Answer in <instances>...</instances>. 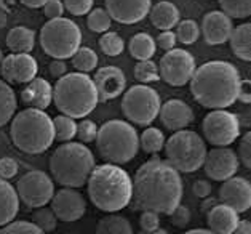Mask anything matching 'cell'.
<instances>
[{"mask_svg":"<svg viewBox=\"0 0 251 234\" xmlns=\"http://www.w3.org/2000/svg\"><path fill=\"white\" fill-rule=\"evenodd\" d=\"M182 180L173 165L154 157L144 162L133 178V210L168 215L181 204Z\"/></svg>","mask_w":251,"mask_h":234,"instance_id":"1","label":"cell"},{"mask_svg":"<svg viewBox=\"0 0 251 234\" xmlns=\"http://www.w3.org/2000/svg\"><path fill=\"white\" fill-rule=\"evenodd\" d=\"M240 81V72L234 64L229 61L213 59L195 67L189 82L192 96L203 108L227 109L237 101Z\"/></svg>","mask_w":251,"mask_h":234,"instance_id":"2","label":"cell"},{"mask_svg":"<svg viewBox=\"0 0 251 234\" xmlns=\"http://www.w3.org/2000/svg\"><path fill=\"white\" fill-rule=\"evenodd\" d=\"M88 196L96 208L102 212H119L130 205L133 180L120 165H95L87 180Z\"/></svg>","mask_w":251,"mask_h":234,"instance_id":"3","label":"cell"},{"mask_svg":"<svg viewBox=\"0 0 251 234\" xmlns=\"http://www.w3.org/2000/svg\"><path fill=\"white\" fill-rule=\"evenodd\" d=\"M53 103L61 114L72 119H85L96 109L100 98L88 74L67 72L53 87Z\"/></svg>","mask_w":251,"mask_h":234,"instance_id":"4","label":"cell"},{"mask_svg":"<svg viewBox=\"0 0 251 234\" xmlns=\"http://www.w3.org/2000/svg\"><path fill=\"white\" fill-rule=\"evenodd\" d=\"M95 169V156L83 143L66 141L58 146L50 157L53 180L66 188H82Z\"/></svg>","mask_w":251,"mask_h":234,"instance_id":"5","label":"cell"},{"mask_svg":"<svg viewBox=\"0 0 251 234\" xmlns=\"http://www.w3.org/2000/svg\"><path fill=\"white\" fill-rule=\"evenodd\" d=\"M13 145L26 154H42L53 145V120L45 111L27 108L13 116L10 127Z\"/></svg>","mask_w":251,"mask_h":234,"instance_id":"6","label":"cell"},{"mask_svg":"<svg viewBox=\"0 0 251 234\" xmlns=\"http://www.w3.org/2000/svg\"><path fill=\"white\" fill-rule=\"evenodd\" d=\"M96 147L107 164L124 165L133 161L139 151V135L125 120H107L98 128Z\"/></svg>","mask_w":251,"mask_h":234,"instance_id":"7","label":"cell"},{"mask_svg":"<svg viewBox=\"0 0 251 234\" xmlns=\"http://www.w3.org/2000/svg\"><path fill=\"white\" fill-rule=\"evenodd\" d=\"M165 154L167 162L182 174H192L203 165L206 156L205 141L200 138L197 132L192 130H177L168 140H165Z\"/></svg>","mask_w":251,"mask_h":234,"instance_id":"8","label":"cell"},{"mask_svg":"<svg viewBox=\"0 0 251 234\" xmlns=\"http://www.w3.org/2000/svg\"><path fill=\"white\" fill-rule=\"evenodd\" d=\"M82 44V30L69 18L50 20L40 30V47L54 59L72 58Z\"/></svg>","mask_w":251,"mask_h":234,"instance_id":"9","label":"cell"},{"mask_svg":"<svg viewBox=\"0 0 251 234\" xmlns=\"http://www.w3.org/2000/svg\"><path fill=\"white\" fill-rule=\"evenodd\" d=\"M162 101L158 93L149 85H133L125 91L122 100L124 116L133 124L141 127H149L157 119Z\"/></svg>","mask_w":251,"mask_h":234,"instance_id":"10","label":"cell"},{"mask_svg":"<svg viewBox=\"0 0 251 234\" xmlns=\"http://www.w3.org/2000/svg\"><path fill=\"white\" fill-rule=\"evenodd\" d=\"M203 137L208 143L221 147L229 146L238 140L242 130V124L238 116L227 109H213L203 119Z\"/></svg>","mask_w":251,"mask_h":234,"instance_id":"11","label":"cell"},{"mask_svg":"<svg viewBox=\"0 0 251 234\" xmlns=\"http://www.w3.org/2000/svg\"><path fill=\"white\" fill-rule=\"evenodd\" d=\"M16 194L24 205L39 208L47 205L54 194L53 180L42 170H30L16 183Z\"/></svg>","mask_w":251,"mask_h":234,"instance_id":"12","label":"cell"},{"mask_svg":"<svg viewBox=\"0 0 251 234\" xmlns=\"http://www.w3.org/2000/svg\"><path fill=\"white\" fill-rule=\"evenodd\" d=\"M158 66L160 79L171 87H182L195 72V58L182 48H171L163 55Z\"/></svg>","mask_w":251,"mask_h":234,"instance_id":"13","label":"cell"},{"mask_svg":"<svg viewBox=\"0 0 251 234\" xmlns=\"http://www.w3.org/2000/svg\"><path fill=\"white\" fill-rule=\"evenodd\" d=\"M37 72V59L30 53H10L0 63V76L7 84H29Z\"/></svg>","mask_w":251,"mask_h":234,"instance_id":"14","label":"cell"},{"mask_svg":"<svg viewBox=\"0 0 251 234\" xmlns=\"http://www.w3.org/2000/svg\"><path fill=\"white\" fill-rule=\"evenodd\" d=\"M238 164L240 162H238L235 151L227 146H221L206 152L201 167L205 169L206 176L211 178L213 181H226L237 174Z\"/></svg>","mask_w":251,"mask_h":234,"instance_id":"15","label":"cell"},{"mask_svg":"<svg viewBox=\"0 0 251 234\" xmlns=\"http://www.w3.org/2000/svg\"><path fill=\"white\" fill-rule=\"evenodd\" d=\"M51 210L61 221H77L87 212L85 198L74 188H63L51 198Z\"/></svg>","mask_w":251,"mask_h":234,"instance_id":"16","label":"cell"},{"mask_svg":"<svg viewBox=\"0 0 251 234\" xmlns=\"http://www.w3.org/2000/svg\"><path fill=\"white\" fill-rule=\"evenodd\" d=\"M221 204L232 207L237 213H245L251 207V184L245 176H230L219 188Z\"/></svg>","mask_w":251,"mask_h":234,"instance_id":"17","label":"cell"},{"mask_svg":"<svg viewBox=\"0 0 251 234\" xmlns=\"http://www.w3.org/2000/svg\"><path fill=\"white\" fill-rule=\"evenodd\" d=\"M152 0H106L111 20L120 24H136L149 15Z\"/></svg>","mask_w":251,"mask_h":234,"instance_id":"18","label":"cell"},{"mask_svg":"<svg viewBox=\"0 0 251 234\" xmlns=\"http://www.w3.org/2000/svg\"><path fill=\"white\" fill-rule=\"evenodd\" d=\"M98 90L100 101H109L119 98L126 88V79L124 71L117 66H104L100 67L95 77H91Z\"/></svg>","mask_w":251,"mask_h":234,"instance_id":"19","label":"cell"},{"mask_svg":"<svg viewBox=\"0 0 251 234\" xmlns=\"http://www.w3.org/2000/svg\"><path fill=\"white\" fill-rule=\"evenodd\" d=\"M234 29L230 18L219 10H213L206 13L201 20L200 32L208 45H223L229 40Z\"/></svg>","mask_w":251,"mask_h":234,"instance_id":"20","label":"cell"},{"mask_svg":"<svg viewBox=\"0 0 251 234\" xmlns=\"http://www.w3.org/2000/svg\"><path fill=\"white\" fill-rule=\"evenodd\" d=\"M158 117H160L165 128H168L171 132H177L192 124L194 111L186 101L177 100V98H171V100L165 101L160 106Z\"/></svg>","mask_w":251,"mask_h":234,"instance_id":"21","label":"cell"},{"mask_svg":"<svg viewBox=\"0 0 251 234\" xmlns=\"http://www.w3.org/2000/svg\"><path fill=\"white\" fill-rule=\"evenodd\" d=\"M21 101L27 108L47 109L53 101V87L47 79L35 77L32 79L27 87L21 91Z\"/></svg>","mask_w":251,"mask_h":234,"instance_id":"22","label":"cell"},{"mask_svg":"<svg viewBox=\"0 0 251 234\" xmlns=\"http://www.w3.org/2000/svg\"><path fill=\"white\" fill-rule=\"evenodd\" d=\"M206 223L214 234H232L240 223L238 213L226 204H216L206 213Z\"/></svg>","mask_w":251,"mask_h":234,"instance_id":"23","label":"cell"},{"mask_svg":"<svg viewBox=\"0 0 251 234\" xmlns=\"http://www.w3.org/2000/svg\"><path fill=\"white\" fill-rule=\"evenodd\" d=\"M179 16V8L173 2H168V0H162V2L155 3L154 7H151L149 11L152 26L160 30H171L181 21Z\"/></svg>","mask_w":251,"mask_h":234,"instance_id":"24","label":"cell"},{"mask_svg":"<svg viewBox=\"0 0 251 234\" xmlns=\"http://www.w3.org/2000/svg\"><path fill=\"white\" fill-rule=\"evenodd\" d=\"M20 210V198L8 180L0 178V226L13 221Z\"/></svg>","mask_w":251,"mask_h":234,"instance_id":"25","label":"cell"},{"mask_svg":"<svg viewBox=\"0 0 251 234\" xmlns=\"http://www.w3.org/2000/svg\"><path fill=\"white\" fill-rule=\"evenodd\" d=\"M230 48L234 55L242 61H251V24L243 23L232 29L229 37Z\"/></svg>","mask_w":251,"mask_h":234,"instance_id":"26","label":"cell"},{"mask_svg":"<svg viewBox=\"0 0 251 234\" xmlns=\"http://www.w3.org/2000/svg\"><path fill=\"white\" fill-rule=\"evenodd\" d=\"M35 45V32L26 26H16L8 30L7 47L11 53H30Z\"/></svg>","mask_w":251,"mask_h":234,"instance_id":"27","label":"cell"},{"mask_svg":"<svg viewBox=\"0 0 251 234\" xmlns=\"http://www.w3.org/2000/svg\"><path fill=\"white\" fill-rule=\"evenodd\" d=\"M155 48H157V45H155L154 37H151L146 32L134 34L130 40V45H128L130 55L138 61L151 59L155 55Z\"/></svg>","mask_w":251,"mask_h":234,"instance_id":"28","label":"cell"},{"mask_svg":"<svg viewBox=\"0 0 251 234\" xmlns=\"http://www.w3.org/2000/svg\"><path fill=\"white\" fill-rule=\"evenodd\" d=\"M16 95L10 84L0 79V127L7 125L16 113Z\"/></svg>","mask_w":251,"mask_h":234,"instance_id":"29","label":"cell"},{"mask_svg":"<svg viewBox=\"0 0 251 234\" xmlns=\"http://www.w3.org/2000/svg\"><path fill=\"white\" fill-rule=\"evenodd\" d=\"M96 234H133V228L126 218L111 213L98 221Z\"/></svg>","mask_w":251,"mask_h":234,"instance_id":"30","label":"cell"},{"mask_svg":"<svg viewBox=\"0 0 251 234\" xmlns=\"http://www.w3.org/2000/svg\"><path fill=\"white\" fill-rule=\"evenodd\" d=\"M165 146V135L160 128L149 127L141 133L139 137V147H143L148 154H158Z\"/></svg>","mask_w":251,"mask_h":234,"instance_id":"31","label":"cell"},{"mask_svg":"<svg viewBox=\"0 0 251 234\" xmlns=\"http://www.w3.org/2000/svg\"><path fill=\"white\" fill-rule=\"evenodd\" d=\"M71 59H72V66L75 67L77 72L88 74L91 71H95L98 66V55L90 47H80L72 55Z\"/></svg>","mask_w":251,"mask_h":234,"instance_id":"32","label":"cell"},{"mask_svg":"<svg viewBox=\"0 0 251 234\" xmlns=\"http://www.w3.org/2000/svg\"><path fill=\"white\" fill-rule=\"evenodd\" d=\"M176 40L182 45H192L200 37V26L195 20H182L176 24Z\"/></svg>","mask_w":251,"mask_h":234,"instance_id":"33","label":"cell"},{"mask_svg":"<svg viewBox=\"0 0 251 234\" xmlns=\"http://www.w3.org/2000/svg\"><path fill=\"white\" fill-rule=\"evenodd\" d=\"M51 120H53V128H54V138H58L59 141H72L75 138V133H77L75 119L61 114Z\"/></svg>","mask_w":251,"mask_h":234,"instance_id":"34","label":"cell"},{"mask_svg":"<svg viewBox=\"0 0 251 234\" xmlns=\"http://www.w3.org/2000/svg\"><path fill=\"white\" fill-rule=\"evenodd\" d=\"M219 5L230 20H247L251 15V0H219Z\"/></svg>","mask_w":251,"mask_h":234,"instance_id":"35","label":"cell"},{"mask_svg":"<svg viewBox=\"0 0 251 234\" xmlns=\"http://www.w3.org/2000/svg\"><path fill=\"white\" fill-rule=\"evenodd\" d=\"M133 74H134V77H136V81H139L141 84H152V82L160 81L158 66L152 59L138 61L136 66H134Z\"/></svg>","mask_w":251,"mask_h":234,"instance_id":"36","label":"cell"},{"mask_svg":"<svg viewBox=\"0 0 251 234\" xmlns=\"http://www.w3.org/2000/svg\"><path fill=\"white\" fill-rule=\"evenodd\" d=\"M100 48L104 55H107V57H119V55L124 52L125 42L120 37V34L112 32V30H107V32H104L101 35Z\"/></svg>","mask_w":251,"mask_h":234,"instance_id":"37","label":"cell"},{"mask_svg":"<svg viewBox=\"0 0 251 234\" xmlns=\"http://www.w3.org/2000/svg\"><path fill=\"white\" fill-rule=\"evenodd\" d=\"M32 223L47 234L56 230L58 218L50 207L44 205V207L35 208V212L32 213Z\"/></svg>","mask_w":251,"mask_h":234,"instance_id":"38","label":"cell"},{"mask_svg":"<svg viewBox=\"0 0 251 234\" xmlns=\"http://www.w3.org/2000/svg\"><path fill=\"white\" fill-rule=\"evenodd\" d=\"M111 16L104 8H91L88 18H87V26L90 30L98 34H104L111 29Z\"/></svg>","mask_w":251,"mask_h":234,"instance_id":"39","label":"cell"},{"mask_svg":"<svg viewBox=\"0 0 251 234\" xmlns=\"http://www.w3.org/2000/svg\"><path fill=\"white\" fill-rule=\"evenodd\" d=\"M0 234H45L32 221H10L5 225Z\"/></svg>","mask_w":251,"mask_h":234,"instance_id":"40","label":"cell"},{"mask_svg":"<svg viewBox=\"0 0 251 234\" xmlns=\"http://www.w3.org/2000/svg\"><path fill=\"white\" fill-rule=\"evenodd\" d=\"M96 135H98V125L95 124L93 120L83 119L80 124H77V133H75V137H78V140H80L83 145L95 141L96 140Z\"/></svg>","mask_w":251,"mask_h":234,"instance_id":"41","label":"cell"},{"mask_svg":"<svg viewBox=\"0 0 251 234\" xmlns=\"http://www.w3.org/2000/svg\"><path fill=\"white\" fill-rule=\"evenodd\" d=\"M93 2L95 0H63V5L64 10L74 16H83L90 13V10L93 8Z\"/></svg>","mask_w":251,"mask_h":234,"instance_id":"42","label":"cell"},{"mask_svg":"<svg viewBox=\"0 0 251 234\" xmlns=\"http://www.w3.org/2000/svg\"><path fill=\"white\" fill-rule=\"evenodd\" d=\"M238 162L245 169H251V132H247L238 145Z\"/></svg>","mask_w":251,"mask_h":234,"instance_id":"43","label":"cell"},{"mask_svg":"<svg viewBox=\"0 0 251 234\" xmlns=\"http://www.w3.org/2000/svg\"><path fill=\"white\" fill-rule=\"evenodd\" d=\"M170 221L171 225H175L176 228H186L191 223V210L186 205H177L173 212H170Z\"/></svg>","mask_w":251,"mask_h":234,"instance_id":"44","label":"cell"},{"mask_svg":"<svg viewBox=\"0 0 251 234\" xmlns=\"http://www.w3.org/2000/svg\"><path fill=\"white\" fill-rule=\"evenodd\" d=\"M139 225H141V230L143 231H157L160 228V215L157 212H152V210H144L141 213V218H139Z\"/></svg>","mask_w":251,"mask_h":234,"instance_id":"45","label":"cell"},{"mask_svg":"<svg viewBox=\"0 0 251 234\" xmlns=\"http://www.w3.org/2000/svg\"><path fill=\"white\" fill-rule=\"evenodd\" d=\"M18 174V162L13 157H2L0 159V178L11 180Z\"/></svg>","mask_w":251,"mask_h":234,"instance_id":"46","label":"cell"},{"mask_svg":"<svg viewBox=\"0 0 251 234\" xmlns=\"http://www.w3.org/2000/svg\"><path fill=\"white\" fill-rule=\"evenodd\" d=\"M42 8H44V15L48 20H56V18H61L64 13L63 0H47V3Z\"/></svg>","mask_w":251,"mask_h":234,"instance_id":"47","label":"cell"},{"mask_svg":"<svg viewBox=\"0 0 251 234\" xmlns=\"http://www.w3.org/2000/svg\"><path fill=\"white\" fill-rule=\"evenodd\" d=\"M176 35L173 30H162L160 34H158L157 40H155V45H158L162 48V50L168 52L171 48L176 47Z\"/></svg>","mask_w":251,"mask_h":234,"instance_id":"48","label":"cell"},{"mask_svg":"<svg viewBox=\"0 0 251 234\" xmlns=\"http://www.w3.org/2000/svg\"><path fill=\"white\" fill-rule=\"evenodd\" d=\"M211 183L210 181H206V180H197L194 183V186H192V193L195 198H199V199H205L208 198V196H211Z\"/></svg>","mask_w":251,"mask_h":234,"instance_id":"49","label":"cell"},{"mask_svg":"<svg viewBox=\"0 0 251 234\" xmlns=\"http://www.w3.org/2000/svg\"><path fill=\"white\" fill-rule=\"evenodd\" d=\"M237 100L242 101L243 104L251 103V82L248 81H240V87H238V95Z\"/></svg>","mask_w":251,"mask_h":234,"instance_id":"50","label":"cell"},{"mask_svg":"<svg viewBox=\"0 0 251 234\" xmlns=\"http://www.w3.org/2000/svg\"><path fill=\"white\" fill-rule=\"evenodd\" d=\"M48 71H50L51 77H63L64 74H67V64L64 63V59H53L50 66H48Z\"/></svg>","mask_w":251,"mask_h":234,"instance_id":"51","label":"cell"},{"mask_svg":"<svg viewBox=\"0 0 251 234\" xmlns=\"http://www.w3.org/2000/svg\"><path fill=\"white\" fill-rule=\"evenodd\" d=\"M216 204H219V201L216 198H211V196H208V198H205L203 202H201V212L208 213Z\"/></svg>","mask_w":251,"mask_h":234,"instance_id":"52","label":"cell"},{"mask_svg":"<svg viewBox=\"0 0 251 234\" xmlns=\"http://www.w3.org/2000/svg\"><path fill=\"white\" fill-rule=\"evenodd\" d=\"M232 234H251V223L248 220H243L238 223V226L235 228V231Z\"/></svg>","mask_w":251,"mask_h":234,"instance_id":"53","label":"cell"},{"mask_svg":"<svg viewBox=\"0 0 251 234\" xmlns=\"http://www.w3.org/2000/svg\"><path fill=\"white\" fill-rule=\"evenodd\" d=\"M20 2L27 8H42L47 3V0H20Z\"/></svg>","mask_w":251,"mask_h":234,"instance_id":"54","label":"cell"},{"mask_svg":"<svg viewBox=\"0 0 251 234\" xmlns=\"http://www.w3.org/2000/svg\"><path fill=\"white\" fill-rule=\"evenodd\" d=\"M7 23H8V15H7V10L0 8V29L7 26Z\"/></svg>","mask_w":251,"mask_h":234,"instance_id":"55","label":"cell"},{"mask_svg":"<svg viewBox=\"0 0 251 234\" xmlns=\"http://www.w3.org/2000/svg\"><path fill=\"white\" fill-rule=\"evenodd\" d=\"M184 234H214L210 230H191V231H186Z\"/></svg>","mask_w":251,"mask_h":234,"instance_id":"56","label":"cell"},{"mask_svg":"<svg viewBox=\"0 0 251 234\" xmlns=\"http://www.w3.org/2000/svg\"><path fill=\"white\" fill-rule=\"evenodd\" d=\"M138 234H168L165 230H160V228H158L157 231H151V233H148V231H139Z\"/></svg>","mask_w":251,"mask_h":234,"instance_id":"57","label":"cell"},{"mask_svg":"<svg viewBox=\"0 0 251 234\" xmlns=\"http://www.w3.org/2000/svg\"><path fill=\"white\" fill-rule=\"evenodd\" d=\"M0 8H3V10H7V7H5V5H3V2H2V0H0Z\"/></svg>","mask_w":251,"mask_h":234,"instance_id":"58","label":"cell"},{"mask_svg":"<svg viewBox=\"0 0 251 234\" xmlns=\"http://www.w3.org/2000/svg\"><path fill=\"white\" fill-rule=\"evenodd\" d=\"M2 59H3V52L0 50V63H2Z\"/></svg>","mask_w":251,"mask_h":234,"instance_id":"59","label":"cell"}]
</instances>
